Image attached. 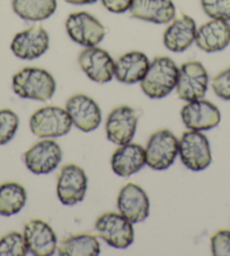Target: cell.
I'll return each instance as SVG.
<instances>
[{"instance_id": "obj_7", "label": "cell", "mask_w": 230, "mask_h": 256, "mask_svg": "<svg viewBox=\"0 0 230 256\" xmlns=\"http://www.w3.org/2000/svg\"><path fill=\"white\" fill-rule=\"evenodd\" d=\"M208 82L209 76L204 66L198 61H188L180 68L176 92L180 100L186 102L201 100L206 96Z\"/></svg>"}, {"instance_id": "obj_5", "label": "cell", "mask_w": 230, "mask_h": 256, "mask_svg": "<svg viewBox=\"0 0 230 256\" xmlns=\"http://www.w3.org/2000/svg\"><path fill=\"white\" fill-rule=\"evenodd\" d=\"M144 150L146 164L152 170H165L178 155V139L170 130H159L150 136Z\"/></svg>"}, {"instance_id": "obj_12", "label": "cell", "mask_w": 230, "mask_h": 256, "mask_svg": "<svg viewBox=\"0 0 230 256\" xmlns=\"http://www.w3.org/2000/svg\"><path fill=\"white\" fill-rule=\"evenodd\" d=\"M138 123V114L136 110L128 105L114 108L108 114L105 130L108 139L115 144L123 146L134 139Z\"/></svg>"}, {"instance_id": "obj_30", "label": "cell", "mask_w": 230, "mask_h": 256, "mask_svg": "<svg viewBox=\"0 0 230 256\" xmlns=\"http://www.w3.org/2000/svg\"><path fill=\"white\" fill-rule=\"evenodd\" d=\"M211 86L219 98L230 100V67L216 74L212 79Z\"/></svg>"}, {"instance_id": "obj_18", "label": "cell", "mask_w": 230, "mask_h": 256, "mask_svg": "<svg viewBox=\"0 0 230 256\" xmlns=\"http://www.w3.org/2000/svg\"><path fill=\"white\" fill-rule=\"evenodd\" d=\"M196 46L202 51L214 54L224 50L230 43V25L227 20H211L196 30Z\"/></svg>"}, {"instance_id": "obj_31", "label": "cell", "mask_w": 230, "mask_h": 256, "mask_svg": "<svg viewBox=\"0 0 230 256\" xmlns=\"http://www.w3.org/2000/svg\"><path fill=\"white\" fill-rule=\"evenodd\" d=\"M104 7L110 12L122 14L130 10L132 0H102Z\"/></svg>"}, {"instance_id": "obj_1", "label": "cell", "mask_w": 230, "mask_h": 256, "mask_svg": "<svg viewBox=\"0 0 230 256\" xmlns=\"http://www.w3.org/2000/svg\"><path fill=\"white\" fill-rule=\"evenodd\" d=\"M12 90L20 98L48 100L54 95L56 84L46 69L26 67L12 77Z\"/></svg>"}, {"instance_id": "obj_19", "label": "cell", "mask_w": 230, "mask_h": 256, "mask_svg": "<svg viewBox=\"0 0 230 256\" xmlns=\"http://www.w3.org/2000/svg\"><path fill=\"white\" fill-rule=\"evenodd\" d=\"M196 24L191 16L180 15L166 28L164 46L167 50L180 54L196 42Z\"/></svg>"}, {"instance_id": "obj_9", "label": "cell", "mask_w": 230, "mask_h": 256, "mask_svg": "<svg viewBox=\"0 0 230 256\" xmlns=\"http://www.w3.org/2000/svg\"><path fill=\"white\" fill-rule=\"evenodd\" d=\"M88 178L82 167L68 164L62 167L58 180L56 193L64 206H74L82 202L86 196Z\"/></svg>"}, {"instance_id": "obj_32", "label": "cell", "mask_w": 230, "mask_h": 256, "mask_svg": "<svg viewBox=\"0 0 230 256\" xmlns=\"http://www.w3.org/2000/svg\"><path fill=\"white\" fill-rule=\"evenodd\" d=\"M72 5H88V4H94L97 0H64Z\"/></svg>"}, {"instance_id": "obj_8", "label": "cell", "mask_w": 230, "mask_h": 256, "mask_svg": "<svg viewBox=\"0 0 230 256\" xmlns=\"http://www.w3.org/2000/svg\"><path fill=\"white\" fill-rule=\"evenodd\" d=\"M66 30L69 38L85 48L96 46L105 36V28L100 20L86 12L70 14L66 20Z\"/></svg>"}, {"instance_id": "obj_14", "label": "cell", "mask_w": 230, "mask_h": 256, "mask_svg": "<svg viewBox=\"0 0 230 256\" xmlns=\"http://www.w3.org/2000/svg\"><path fill=\"white\" fill-rule=\"evenodd\" d=\"M66 110L74 126L82 132H92L100 126L102 112L98 104L92 97L77 94L70 97L66 104Z\"/></svg>"}, {"instance_id": "obj_20", "label": "cell", "mask_w": 230, "mask_h": 256, "mask_svg": "<svg viewBox=\"0 0 230 256\" xmlns=\"http://www.w3.org/2000/svg\"><path fill=\"white\" fill-rule=\"evenodd\" d=\"M130 12L134 18L154 24H167L175 18L172 0H132Z\"/></svg>"}, {"instance_id": "obj_27", "label": "cell", "mask_w": 230, "mask_h": 256, "mask_svg": "<svg viewBox=\"0 0 230 256\" xmlns=\"http://www.w3.org/2000/svg\"><path fill=\"white\" fill-rule=\"evenodd\" d=\"M20 126V118L12 110H0V146L14 138Z\"/></svg>"}, {"instance_id": "obj_4", "label": "cell", "mask_w": 230, "mask_h": 256, "mask_svg": "<svg viewBox=\"0 0 230 256\" xmlns=\"http://www.w3.org/2000/svg\"><path fill=\"white\" fill-rule=\"evenodd\" d=\"M95 229L102 240L114 248H126L134 240V224L121 214H100L95 222Z\"/></svg>"}, {"instance_id": "obj_24", "label": "cell", "mask_w": 230, "mask_h": 256, "mask_svg": "<svg viewBox=\"0 0 230 256\" xmlns=\"http://www.w3.org/2000/svg\"><path fill=\"white\" fill-rule=\"evenodd\" d=\"M28 193L23 186L16 182H7L0 185V216L10 217L24 208Z\"/></svg>"}, {"instance_id": "obj_21", "label": "cell", "mask_w": 230, "mask_h": 256, "mask_svg": "<svg viewBox=\"0 0 230 256\" xmlns=\"http://www.w3.org/2000/svg\"><path fill=\"white\" fill-rule=\"evenodd\" d=\"M110 165L118 176L129 178L146 165V150L138 144H123L115 150Z\"/></svg>"}, {"instance_id": "obj_6", "label": "cell", "mask_w": 230, "mask_h": 256, "mask_svg": "<svg viewBox=\"0 0 230 256\" xmlns=\"http://www.w3.org/2000/svg\"><path fill=\"white\" fill-rule=\"evenodd\" d=\"M178 154L185 167L193 172L206 170L212 162L209 140L201 131L184 132L178 141Z\"/></svg>"}, {"instance_id": "obj_29", "label": "cell", "mask_w": 230, "mask_h": 256, "mask_svg": "<svg viewBox=\"0 0 230 256\" xmlns=\"http://www.w3.org/2000/svg\"><path fill=\"white\" fill-rule=\"evenodd\" d=\"M211 250L214 256H230V230L222 229L211 237Z\"/></svg>"}, {"instance_id": "obj_11", "label": "cell", "mask_w": 230, "mask_h": 256, "mask_svg": "<svg viewBox=\"0 0 230 256\" xmlns=\"http://www.w3.org/2000/svg\"><path fill=\"white\" fill-rule=\"evenodd\" d=\"M62 152L54 140L46 139L32 146L24 155L28 168L36 175L48 174L59 166Z\"/></svg>"}, {"instance_id": "obj_23", "label": "cell", "mask_w": 230, "mask_h": 256, "mask_svg": "<svg viewBox=\"0 0 230 256\" xmlns=\"http://www.w3.org/2000/svg\"><path fill=\"white\" fill-rule=\"evenodd\" d=\"M12 7L22 20L38 22L54 14L56 0H12Z\"/></svg>"}, {"instance_id": "obj_3", "label": "cell", "mask_w": 230, "mask_h": 256, "mask_svg": "<svg viewBox=\"0 0 230 256\" xmlns=\"http://www.w3.org/2000/svg\"><path fill=\"white\" fill-rule=\"evenodd\" d=\"M72 121L67 110L46 106L38 110L30 120V131L38 138H58L69 134Z\"/></svg>"}, {"instance_id": "obj_26", "label": "cell", "mask_w": 230, "mask_h": 256, "mask_svg": "<svg viewBox=\"0 0 230 256\" xmlns=\"http://www.w3.org/2000/svg\"><path fill=\"white\" fill-rule=\"evenodd\" d=\"M28 253L24 234L10 232L0 238V256H25Z\"/></svg>"}, {"instance_id": "obj_17", "label": "cell", "mask_w": 230, "mask_h": 256, "mask_svg": "<svg viewBox=\"0 0 230 256\" xmlns=\"http://www.w3.org/2000/svg\"><path fill=\"white\" fill-rule=\"evenodd\" d=\"M24 237L28 252L35 256L53 255L56 248V236L52 227L41 219H32L25 224Z\"/></svg>"}, {"instance_id": "obj_15", "label": "cell", "mask_w": 230, "mask_h": 256, "mask_svg": "<svg viewBox=\"0 0 230 256\" xmlns=\"http://www.w3.org/2000/svg\"><path fill=\"white\" fill-rule=\"evenodd\" d=\"M180 116L185 126L194 131H206L216 128L220 123L219 108L209 100H196L183 106Z\"/></svg>"}, {"instance_id": "obj_10", "label": "cell", "mask_w": 230, "mask_h": 256, "mask_svg": "<svg viewBox=\"0 0 230 256\" xmlns=\"http://www.w3.org/2000/svg\"><path fill=\"white\" fill-rule=\"evenodd\" d=\"M50 38L41 25L17 33L10 43V50L22 60H34L42 56L48 48Z\"/></svg>"}, {"instance_id": "obj_25", "label": "cell", "mask_w": 230, "mask_h": 256, "mask_svg": "<svg viewBox=\"0 0 230 256\" xmlns=\"http://www.w3.org/2000/svg\"><path fill=\"white\" fill-rule=\"evenodd\" d=\"M100 253V242L95 236L88 234L69 237L58 246V254L60 256H96Z\"/></svg>"}, {"instance_id": "obj_28", "label": "cell", "mask_w": 230, "mask_h": 256, "mask_svg": "<svg viewBox=\"0 0 230 256\" xmlns=\"http://www.w3.org/2000/svg\"><path fill=\"white\" fill-rule=\"evenodd\" d=\"M201 6L212 20H230V0H201Z\"/></svg>"}, {"instance_id": "obj_22", "label": "cell", "mask_w": 230, "mask_h": 256, "mask_svg": "<svg viewBox=\"0 0 230 256\" xmlns=\"http://www.w3.org/2000/svg\"><path fill=\"white\" fill-rule=\"evenodd\" d=\"M148 56L140 51H131L121 56L115 62L114 77L123 84H136L142 80L149 68Z\"/></svg>"}, {"instance_id": "obj_16", "label": "cell", "mask_w": 230, "mask_h": 256, "mask_svg": "<svg viewBox=\"0 0 230 256\" xmlns=\"http://www.w3.org/2000/svg\"><path fill=\"white\" fill-rule=\"evenodd\" d=\"M120 214L132 224H138L148 218L150 203L147 193L134 183H128L121 188L118 196Z\"/></svg>"}, {"instance_id": "obj_2", "label": "cell", "mask_w": 230, "mask_h": 256, "mask_svg": "<svg viewBox=\"0 0 230 256\" xmlns=\"http://www.w3.org/2000/svg\"><path fill=\"white\" fill-rule=\"evenodd\" d=\"M180 69L168 56L154 58L140 82L141 90L150 98H164L176 87Z\"/></svg>"}, {"instance_id": "obj_13", "label": "cell", "mask_w": 230, "mask_h": 256, "mask_svg": "<svg viewBox=\"0 0 230 256\" xmlns=\"http://www.w3.org/2000/svg\"><path fill=\"white\" fill-rule=\"evenodd\" d=\"M79 66L86 76L98 84L108 82L114 77L115 62L108 51L97 46L86 48L79 54Z\"/></svg>"}]
</instances>
